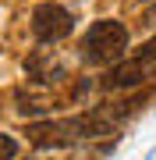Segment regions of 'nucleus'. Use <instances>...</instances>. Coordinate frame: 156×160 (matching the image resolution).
<instances>
[{"label":"nucleus","instance_id":"obj_4","mask_svg":"<svg viewBox=\"0 0 156 160\" xmlns=\"http://www.w3.org/2000/svg\"><path fill=\"white\" fill-rule=\"evenodd\" d=\"M135 57H142L145 64H153V61H156V36H153V39H145V43H142V50L135 53Z\"/></svg>","mask_w":156,"mask_h":160},{"label":"nucleus","instance_id":"obj_6","mask_svg":"<svg viewBox=\"0 0 156 160\" xmlns=\"http://www.w3.org/2000/svg\"><path fill=\"white\" fill-rule=\"evenodd\" d=\"M139 4H149V0H139Z\"/></svg>","mask_w":156,"mask_h":160},{"label":"nucleus","instance_id":"obj_1","mask_svg":"<svg viewBox=\"0 0 156 160\" xmlns=\"http://www.w3.org/2000/svg\"><path fill=\"white\" fill-rule=\"evenodd\" d=\"M124 50H128V29L117 18H99L89 25L85 43H82V53L89 64H114Z\"/></svg>","mask_w":156,"mask_h":160},{"label":"nucleus","instance_id":"obj_2","mask_svg":"<svg viewBox=\"0 0 156 160\" xmlns=\"http://www.w3.org/2000/svg\"><path fill=\"white\" fill-rule=\"evenodd\" d=\"M32 32L39 43H60L75 32V14L60 4H39L32 11Z\"/></svg>","mask_w":156,"mask_h":160},{"label":"nucleus","instance_id":"obj_5","mask_svg":"<svg viewBox=\"0 0 156 160\" xmlns=\"http://www.w3.org/2000/svg\"><path fill=\"white\" fill-rule=\"evenodd\" d=\"M0 139H4V157H0V160H14V153H18L14 135H0Z\"/></svg>","mask_w":156,"mask_h":160},{"label":"nucleus","instance_id":"obj_3","mask_svg":"<svg viewBox=\"0 0 156 160\" xmlns=\"http://www.w3.org/2000/svg\"><path fill=\"white\" fill-rule=\"evenodd\" d=\"M142 82H145V61L131 57V61H117L114 68L103 75L99 86L103 89H131V86H142Z\"/></svg>","mask_w":156,"mask_h":160}]
</instances>
